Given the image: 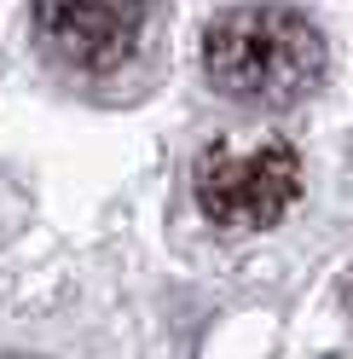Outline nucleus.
I'll return each mask as SVG.
<instances>
[{
  "mask_svg": "<svg viewBox=\"0 0 353 359\" xmlns=\"http://www.w3.org/2000/svg\"><path fill=\"white\" fill-rule=\"evenodd\" d=\"M191 191L214 226L255 232L284 220V209L301 191V163L284 140H220L197 156Z\"/></svg>",
  "mask_w": 353,
  "mask_h": 359,
  "instance_id": "f03ea898",
  "label": "nucleus"
},
{
  "mask_svg": "<svg viewBox=\"0 0 353 359\" xmlns=\"http://www.w3.org/2000/svg\"><path fill=\"white\" fill-rule=\"evenodd\" d=\"M35 29L76 70H110L139 47L145 0H35Z\"/></svg>",
  "mask_w": 353,
  "mask_h": 359,
  "instance_id": "7ed1b4c3",
  "label": "nucleus"
},
{
  "mask_svg": "<svg viewBox=\"0 0 353 359\" xmlns=\"http://www.w3.org/2000/svg\"><path fill=\"white\" fill-rule=\"evenodd\" d=\"M209 81L237 99L296 104L324 76V35L296 6H232L203 35Z\"/></svg>",
  "mask_w": 353,
  "mask_h": 359,
  "instance_id": "f257e3e1",
  "label": "nucleus"
}]
</instances>
